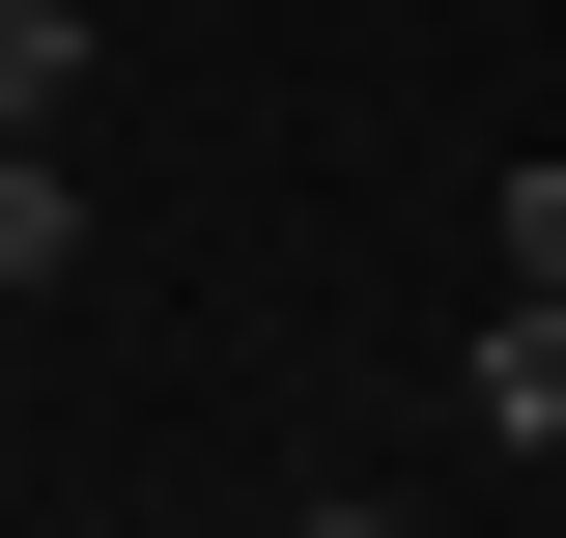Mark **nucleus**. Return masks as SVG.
Wrapping results in <instances>:
<instances>
[{
  "mask_svg": "<svg viewBox=\"0 0 566 538\" xmlns=\"http://www.w3.org/2000/svg\"><path fill=\"white\" fill-rule=\"evenodd\" d=\"M453 397H482L510 454H566V283H510V312H482V369H453Z\"/></svg>",
  "mask_w": 566,
  "mask_h": 538,
  "instance_id": "nucleus-1",
  "label": "nucleus"
},
{
  "mask_svg": "<svg viewBox=\"0 0 566 538\" xmlns=\"http://www.w3.org/2000/svg\"><path fill=\"white\" fill-rule=\"evenodd\" d=\"M482 256H510V283H566V170H482Z\"/></svg>",
  "mask_w": 566,
  "mask_h": 538,
  "instance_id": "nucleus-4",
  "label": "nucleus"
},
{
  "mask_svg": "<svg viewBox=\"0 0 566 538\" xmlns=\"http://www.w3.org/2000/svg\"><path fill=\"white\" fill-rule=\"evenodd\" d=\"M283 538H397V510H283Z\"/></svg>",
  "mask_w": 566,
  "mask_h": 538,
  "instance_id": "nucleus-5",
  "label": "nucleus"
},
{
  "mask_svg": "<svg viewBox=\"0 0 566 538\" xmlns=\"http://www.w3.org/2000/svg\"><path fill=\"white\" fill-rule=\"evenodd\" d=\"M0 283H85V170H29V142H0Z\"/></svg>",
  "mask_w": 566,
  "mask_h": 538,
  "instance_id": "nucleus-3",
  "label": "nucleus"
},
{
  "mask_svg": "<svg viewBox=\"0 0 566 538\" xmlns=\"http://www.w3.org/2000/svg\"><path fill=\"white\" fill-rule=\"evenodd\" d=\"M538 510H566V454H538Z\"/></svg>",
  "mask_w": 566,
  "mask_h": 538,
  "instance_id": "nucleus-6",
  "label": "nucleus"
},
{
  "mask_svg": "<svg viewBox=\"0 0 566 538\" xmlns=\"http://www.w3.org/2000/svg\"><path fill=\"white\" fill-rule=\"evenodd\" d=\"M85 114V0H0V142H57Z\"/></svg>",
  "mask_w": 566,
  "mask_h": 538,
  "instance_id": "nucleus-2",
  "label": "nucleus"
}]
</instances>
